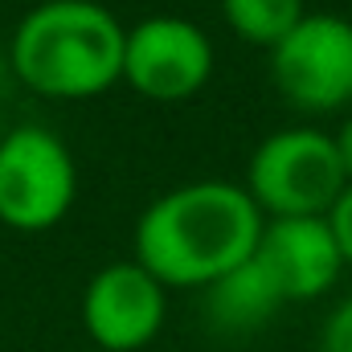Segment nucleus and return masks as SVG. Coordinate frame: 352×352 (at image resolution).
Segmentation results:
<instances>
[{"label":"nucleus","instance_id":"1","mask_svg":"<svg viewBox=\"0 0 352 352\" xmlns=\"http://www.w3.org/2000/svg\"><path fill=\"white\" fill-rule=\"evenodd\" d=\"M263 213L242 184L188 180L156 197L135 221V263L164 291L209 287L246 263L263 234Z\"/></svg>","mask_w":352,"mask_h":352},{"label":"nucleus","instance_id":"2","mask_svg":"<svg viewBox=\"0 0 352 352\" xmlns=\"http://www.w3.org/2000/svg\"><path fill=\"white\" fill-rule=\"evenodd\" d=\"M127 29L98 0H41L12 33V70L45 98H94L123 82Z\"/></svg>","mask_w":352,"mask_h":352},{"label":"nucleus","instance_id":"3","mask_svg":"<svg viewBox=\"0 0 352 352\" xmlns=\"http://www.w3.org/2000/svg\"><path fill=\"white\" fill-rule=\"evenodd\" d=\"M250 201L270 217H328L349 176L340 168L336 140L320 127H283L270 131L246 164Z\"/></svg>","mask_w":352,"mask_h":352},{"label":"nucleus","instance_id":"4","mask_svg":"<svg viewBox=\"0 0 352 352\" xmlns=\"http://www.w3.org/2000/svg\"><path fill=\"white\" fill-rule=\"evenodd\" d=\"M78 192L70 148L37 123L12 127L0 140V221L25 234L58 226Z\"/></svg>","mask_w":352,"mask_h":352},{"label":"nucleus","instance_id":"5","mask_svg":"<svg viewBox=\"0 0 352 352\" xmlns=\"http://www.w3.org/2000/svg\"><path fill=\"white\" fill-rule=\"evenodd\" d=\"M270 78L299 111H340L352 102V21L307 12L274 50Z\"/></svg>","mask_w":352,"mask_h":352},{"label":"nucleus","instance_id":"6","mask_svg":"<svg viewBox=\"0 0 352 352\" xmlns=\"http://www.w3.org/2000/svg\"><path fill=\"white\" fill-rule=\"evenodd\" d=\"M213 78V41L184 16H144L123 41V82L156 102H180Z\"/></svg>","mask_w":352,"mask_h":352},{"label":"nucleus","instance_id":"7","mask_svg":"<svg viewBox=\"0 0 352 352\" xmlns=\"http://www.w3.org/2000/svg\"><path fill=\"white\" fill-rule=\"evenodd\" d=\"M168 316V291L135 263H107L94 270L82 291V324L87 336L107 352H140L148 349Z\"/></svg>","mask_w":352,"mask_h":352},{"label":"nucleus","instance_id":"8","mask_svg":"<svg viewBox=\"0 0 352 352\" xmlns=\"http://www.w3.org/2000/svg\"><path fill=\"white\" fill-rule=\"evenodd\" d=\"M254 263L266 270L283 303H303L336 287L344 254L328 217H270L263 221Z\"/></svg>","mask_w":352,"mask_h":352},{"label":"nucleus","instance_id":"9","mask_svg":"<svg viewBox=\"0 0 352 352\" xmlns=\"http://www.w3.org/2000/svg\"><path fill=\"white\" fill-rule=\"evenodd\" d=\"M278 307H283V295L274 291L263 266L254 263V254L205 287V320L221 336H242L263 328L274 320Z\"/></svg>","mask_w":352,"mask_h":352},{"label":"nucleus","instance_id":"10","mask_svg":"<svg viewBox=\"0 0 352 352\" xmlns=\"http://www.w3.org/2000/svg\"><path fill=\"white\" fill-rule=\"evenodd\" d=\"M221 12L242 41L266 45V50H274L307 16L303 0H221Z\"/></svg>","mask_w":352,"mask_h":352},{"label":"nucleus","instance_id":"11","mask_svg":"<svg viewBox=\"0 0 352 352\" xmlns=\"http://www.w3.org/2000/svg\"><path fill=\"white\" fill-rule=\"evenodd\" d=\"M320 352H352V295L328 311L320 328Z\"/></svg>","mask_w":352,"mask_h":352},{"label":"nucleus","instance_id":"12","mask_svg":"<svg viewBox=\"0 0 352 352\" xmlns=\"http://www.w3.org/2000/svg\"><path fill=\"white\" fill-rule=\"evenodd\" d=\"M328 226H332V234H336V246H340V254H344V266H352V184L340 192V201L332 205Z\"/></svg>","mask_w":352,"mask_h":352},{"label":"nucleus","instance_id":"13","mask_svg":"<svg viewBox=\"0 0 352 352\" xmlns=\"http://www.w3.org/2000/svg\"><path fill=\"white\" fill-rule=\"evenodd\" d=\"M336 140V156H340V168H344V176H349V184H352V115L340 123V131L332 135Z\"/></svg>","mask_w":352,"mask_h":352}]
</instances>
